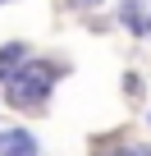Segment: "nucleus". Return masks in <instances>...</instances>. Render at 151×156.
Instances as JSON below:
<instances>
[{
	"label": "nucleus",
	"mask_w": 151,
	"mask_h": 156,
	"mask_svg": "<svg viewBox=\"0 0 151 156\" xmlns=\"http://www.w3.org/2000/svg\"><path fill=\"white\" fill-rule=\"evenodd\" d=\"M73 5H83V9H92V5H101V0H73Z\"/></svg>",
	"instance_id": "nucleus-5"
},
{
	"label": "nucleus",
	"mask_w": 151,
	"mask_h": 156,
	"mask_svg": "<svg viewBox=\"0 0 151 156\" xmlns=\"http://www.w3.org/2000/svg\"><path fill=\"white\" fill-rule=\"evenodd\" d=\"M23 55H28V51H23V41H9V46H0V83H5V78H9L19 64H23Z\"/></svg>",
	"instance_id": "nucleus-3"
},
{
	"label": "nucleus",
	"mask_w": 151,
	"mask_h": 156,
	"mask_svg": "<svg viewBox=\"0 0 151 156\" xmlns=\"http://www.w3.org/2000/svg\"><path fill=\"white\" fill-rule=\"evenodd\" d=\"M0 147H5L9 156H37V142H32V133H23V129L5 133V138H0Z\"/></svg>",
	"instance_id": "nucleus-2"
},
{
	"label": "nucleus",
	"mask_w": 151,
	"mask_h": 156,
	"mask_svg": "<svg viewBox=\"0 0 151 156\" xmlns=\"http://www.w3.org/2000/svg\"><path fill=\"white\" fill-rule=\"evenodd\" d=\"M50 83H55V69L50 64H23V69H14L9 78H5V92H9V106H41L46 101V92H50Z\"/></svg>",
	"instance_id": "nucleus-1"
},
{
	"label": "nucleus",
	"mask_w": 151,
	"mask_h": 156,
	"mask_svg": "<svg viewBox=\"0 0 151 156\" xmlns=\"http://www.w3.org/2000/svg\"><path fill=\"white\" fill-rule=\"evenodd\" d=\"M0 5H5V0H0Z\"/></svg>",
	"instance_id": "nucleus-6"
},
{
	"label": "nucleus",
	"mask_w": 151,
	"mask_h": 156,
	"mask_svg": "<svg viewBox=\"0 0 151 156\" xmlns=\"http://www.w3.org/2000/svg\"><path fill=\"white\" fill-rule=\"evenodd\" d=\"M124 156H151V151H146V147H128Z\"/></svg>",
	"instance_id": "nucleus-4"
}]
</instances>
